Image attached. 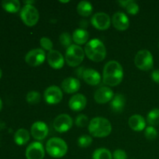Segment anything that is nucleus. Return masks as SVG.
<instances>
[{
    "label": "nucleus",
    "mask_w": 159,
    "mask_h": 159,
    "mask_svg": "<svg viewBox=\"0 0 159 159\" xmlns=\"http://www.w3.org/2000/svg\"><path fill=\"white\" fill-rule=\"evenodd\" d=\"M124 78V70L122 66L116 61L107 62L102 71V81L109 86L119 85Z\"/></svg>",
    "instance_id": "1"
},
{
    "label": "nucleus",
    "mask_w": 159,
    "mask_h": 159,
    "mask_svg": "<svg viewBox=\"0 0 159 159\" xmlns=\"http://www.w3.org/2000/svg\"><path fill=\"white\" fill-rule=\"evenodd\" d=\"M89 131L95 138H106L111 133L112 125L107 119L98 116L93 118L89 122Z\"/></svg>",
    "instance_id": "2"
},
{
    "label": "nucleus",
    "mask_w": 159,
    "mask_h": 159,
    "mask_svg": "<svg viewBox=\"0 0 159 159\" xmlns=\"http://www.w3.org/2000/svg\"><path fill=\"white\" fill-rule=\"evenodd\" d=\"M85 54L90 60L95 62H100L105 59L107 50L105 45L98 39H93L85 46Z\"/></svg>",
    "instance_id": "3"
},
{
    "label": "nucleus",
    "mask_w": 159,
    "mask_h": 159,
    "mask_svg": "<svg viewBox=\"0 0 159 159\" xmlns=\"http://www.w3.org/2000/svg\"><path fill=\"white\" fill-rule=\"evenodd\" d=\"M46 151L53 158H60L68 152V145L61 138H52L47 142Z\"/></svg>",
    "instance_id": "4"
},
{
    "label": "nucleus",
    "mask_w": 159,
    "mask_h": 159,
    "mask_svg": "<svg viewBox=\"0 0 159 159\" xmlns=\"http://www.w3.org/2000/svg\"><path fill=\"white\" fill-rule=\"evenodd\" d=\"M85 51L77 44H71L68 47L65 53V61L71 67H77L83 61Z\"/></svg>",
    "instance_id": "5"
},
{
    "label": "nucleus",
    "mask_w": 159,
    "mask_h": 159,
    "mask_svg": "<svg viewBox=\"0 0 159 159\" xmlns=\"http://www.w3.org/2000/svg\"><path fill=\"white\" fill-rule=\"evenodd\" d=\"M134 64L137 68L142 71H148L153 68L154 59L152 53L148 50H141L134 57Z\"/></svg>",
    "instance_id": "6"
},
{
    "label": "nucleus",
    "mask_w": 159,
    "mask_h": 159,
    "mask_svg": "<svg viewBox=\"0 0 159 159\" xmlns=\"http://www.w3.org/2000/svg\"><path fill=\"white\" fill-rule=\"evenodd\" d=\"M38 10L33 5H25L20 11V17L25 25L34 26L39 20Z\"/></svg>",
    "instance_id": "7"
},
{
    "label": "nucleus",
    "mask_w": 159,
    "mask_h": 159,
    "mask_svg": "<svg viewBox=\"0 0 159 159\" xmlns=\"http://www.w3.org/2000/svg\"><path fill=\"white\" fill-rule=\"evenodd\" d=\"M46 58V54L41 48H37L30 51L25 56V61L32 67L42 65Z\"/></svg>",
    "instance_id": "8"
},
{
    "label": "nucleus",
    "mask_w": 159,
    "mask_h": 159,
    "mask_svg": "<svg viewBox=\"0 0 159 159\" xmlns=\"http://www.w3.org/2000/svg\"><path fill=\"white\" fill-rule=\"evenodd\" d=\"M73 120L68 114H60L54 119L53 125L55 130L58 133H65L71 128Z\"/></svg>",
    "instance_id": "9"
},
{
    "label": "nucleus",
    "mask_w": 159,
    "mask_h": 159,
    "mask_svg": "<svg viewBox=\"0 0 159 159\" xmlns=\"http://www.w3.org/2000/svg\"><path fill=\"white\" fill-rule=\"evenodd\" d=\"M43 97L48 104H57L62 100L63 93L58 86L51 85L45 90Z\"/></svg>",
    "instance_id": "10"
},
{
    "label": "nucleus",
    "mask_w": 159,
    "mask_h": 159,
    "mask_svg": "<svg viewBox=\"0 0 159 159\" xmlns=\"http://www.w3.org/2000/svg\"><path fill=\"white\" fill-rule=\"evenodd\" d=\"M91 23L95 28L99 30H105L108 29L111 23V20L108 14L105 12H97L93 16Z\"/></svg>",
    "instance_id": "11"
},
{
    "label": "nucleus",
    "mask_w": 159,
    "mask_h": 159,
    "mask_svg": "<svg viewBox=\"0 0 159 159\" xmlns=\"http://www.w3.org/2000/svg\"><path fill=\"white\" fill-rule=\"evenodd\" d=\"M31 135L34 139L37 141H42L48 137L49 130L45 123L41 121H37L31 126Z\"/></svg>",
    "instance_id": "12"
},
{
    "label": "nucleus",
    "mask_w": 159,
    "mask_h": 159,
    "mask_svg": "<svg viewBox=\"0 0 159 159\" xmlns=\"http://www.w3.org/2000/svg\"><path fill=\"white\" fill-rule=\"evenodd\" d=\"M44 155V148L40 142L31 143L26 150V159H43Z\"/></svg>",
    "instance_id": "13"
},
{
    "label": "nucleus",
    "mask_w": 159,
    "mask_h": 159,
    "mask_svg": "<svg viewBox=\"0 0 159 159\" xmlns=\"http://www.w3.org/2000/svg\"><path fill=\"white\" fill-rule=\"evenodd\" d=\"M114 97L113 90L109 87H101L94 94V99L97 103L104 104L110 102Z\"/></svg>",
    "instance_id": "14"
},
{
    "label": "nucleus",
    "mask_w": 159,
    "mask_h": 159,
    "mask_svg": "<svg viewBox=\"0 0 159 159\" xmlns=\"http://www.w3.org/2000/svg\"><path fill=\"white\" fill-rule=\"evenodd\" d=\"M113 26L120 31H124L128 29L130 26L128 17L122 12H118L113 14L112 17Z\"/></svg>",
    "instance_id": "15"
},
{
    "label": "nucleus",
    "mask_w": 159,
    "mask_h": 159,
    "mask_svg": "<svg viewBox=\"0 0 159 159\" xmlns=\"http://www.w3.org/2000/svg\"><path fill=\"white\" fill-rule=\"evenodd\" d=\"M48 61L50 66L54 69H61L64 66L65 59L61 53L56 50H52L48 52Z\"/></svg>",
    "instance_id": "16"
},
{
    "label": "nucleus",
    "mask_w": 159,
    "mask_h": 159,
    "mask_svg": "<svg viewBox=\"0 0 159 159\" xmlns=\"http://www.w3.org/2000/svg\"><path fill=\"white\" fill-rule=\"evenodd\" d=\"M87 104V99L82 94H75L70 99L68 106L73 111L79 112L85 109Z\"/></svg>",
    "instance_id": "17"
},
{
    "label": "nucleus",
    "mask_w": 159,
    "mask_h": 159,
    "mask_svg": "<svg viewBox=\"0 0 159 159\" xmlns=\"http://www.w3.org/2000/svg\"><path fill=\"white\" fill-rule=\"evenodd\" d=\"M80 81L75 78H67L61 82V89L65 93L68 94H72L78 92L80 89Z\"/></svg>",
    "instance_id": "18"
},
{
    "label": "nucleus",
    "mask_w": 159,
    "mask_h": 159,
    "mask_svg": "<svg viewBox=\"0 0 159 159\" xmlns=\"http://www.w3.org/2000/svg\"><path fill=\"white\" fill-rule=\"evenodd\" d=\"M82 79L90 85H97L101 81V76L98 71L92 68L85 69L82 74Z\"/></svg>",
    "instance_id": "19"
},
{
    "label": "nucleus",
    "mask_w": 159,
    "mask_h": 159,
    "mask_svg": "<svg viewBox=\"0 0 159 159\" xmlns=\"http://www.w3.org/2000/svg\"><path fill=\"white\" fill-rule=\"evenodd\" d=\"M128 124L130 128L134 131H141L145 128L146 122L142 116L138 114L133 115L128 120Z\"/></svg>",
    "instance_id": "20"
},
{
    "label": "nucleus",
    "mask_w": 159,
    "mask_h": 159,
    "mask_svg": "<svg viewBox=\"0 0 159 159\" xmlns=\"http://www.w3.org/2000/svg\"><path fill=\"white\" fill-rule=\"evenodd\" d=\"M126 104L125 96L122 94H117L113 98L110 102V108L115 113H121Z\"/></svg>",
    "instance_id": "21"
},
{
    "label": "nucleus",
    "mask_w": 159,
    "mask_h": 159,
    "mask_svg": "<svg viewBox=\"0 0 159 159\" xmlns=\"http://www.w3.org/2000/svg\"><path fill=\"white\" fill-rule=\"evenodd\" d=\"M89 34L88 31L82 28L76 29L72 34V40L78 45H82L86 43L89 40Z\"/></svg>",
    "instance_id": "22"
},
{
    "label": "nucleus",
    "mask_w": 159,
    "mask_h": 159,
    "mask_svg": "<svg viewBox=\"0 0 159 159\" xmlns=\"http://www.w3.org/2000/svg\"><path fill=\"white\" fill-rule=\"evenodd\" d=\"M30 141V133L24 128H20L14 134V141L18 145H24Z\"/></svg>",
    "instance_id": "23"
},
{
    "label": "nucleus",
    "mask_w": 159,
    "mask_h": 159,
    "mask_svg": "<svg viewBox=\"0 0 159 159\" xmlns=\"http://www.w3.org/2000/svg\"><path fill=\"white\" fill-rule=\"evenodd\" d=\"M2 7L8 12L15 13L20 9V2L18 0H4L2 2Z\"/></svg>",
    "instance_id": "24"
},
{
    "label": "nucleus",
    "mask_w": 159,
    "mask_h": 159,
    "mask_svg": "<svg viewBox=\"0 0 159 159\" xmlns=\"http://www.w3.org/2000/svg\"><path fill=\"white\" fill-rule=\"evenodd\" d=\"M93 8L91 3L87 1H82L77 6V12L80 16L84 17L89 16L92 14Z\"/></svg>",
    "instance_id": "25"
},
{
    "label": "nucleus",
    "mask_w": 159,
    "mask_h": 159,
    "mask_svg": "<svg viewBox=\"0 0 159 159\" xmlns=\"http://www.w3.org/2000/svg\"><path fill=\"white\" fill-rule=\"evenodd\" d=\"M119 4L121 5L122 7H124L130 15H136L139 12V6L138 3L135 2L133 0H128V1H119Z\"/></svg>",
    "instance_id": "26"
},
{
    "label": "nucleus",
    "mask_w": 159,
    "mask_h": 159,
    "mask_svg": "<svg viewBox=\"0 0 159 159\" xmlns=\"http://www.w3.org/2000/svg\"><path fill=\"white\" fill-rule=\"evenodd\" d=\"M93 159H113V155L108 149L101 148L93 152Z\"/></svg>",
    "instance_id": "27"
},
{
    "label": "nucleus",
    "mask_w": 159,
    "mask_h": 159,
    "mask_svg": "<svg viewBox=\"0 0 159 159\" xmlns=\"http://www.w3.org/2000/svg\"><path fill=\"white\" fill-rule=\"evenodd\" d=\"M147 122L151 126H156L159 124V109H153L147 115Z\"/></svg>",
    "instance_id": "28"
},
{
    "label": "nucleus",
    "mask_w": 159,
    "mask_h": 159,
    "mask_svg": "<svg viewBox=\"0 0 159 159\" xmlns=\"http://www.w3.org/2000/svg\"><path fill=\"white\" fill-rule=\"evenodd\" d=\"M26 101L29 104L34 105V104L38 103L40 101V94L39 92L37 91H30L27 93L26 97Z\"/></svg>",
    "instance_id": "29"
},
{
    "label": "nucleus",
    "mask_w": 159,
    "mask_h": 159,
    "mask_svg": "<svg viewBox=\"0 0 159 159\" xmlns=\"http://www.w3.org/2000/svg\"><path fill=\"white\" fill-rule=\"evenodd\" d=\"M92 143H93V138L89 135L84 134L78 139V145L82 148L89 147Z\"/></svg>",
    "instance_id": "30"
},
{
    "label": "nucleus",
    "mask_w": 159,
    "mask_h": 159,
    "mask_svg": "<svg viewBox=\"0 0 159 159\" xmlns=\"http://www.w3.org/2000/svg\"><path fill=\"white\" fill-rule=\"evenodd\" d=\"M59 41L61 45L64 47H70L72 42V37L68 33H63L59 37Z\"/></svg>",
    "instance_id": "31"
},
{
    "label": "nucleus",
    "mask_w": 159,
    "mask_h": 159,
    "mask_svg": "<svg viewBox=\"0 0 159 159\" xmlns=\"http://www.w3.org/2000/svg\"><path fill=\"white\" fill-rule=\"evenodd\" d=\"M158 131L156 129L152 126L148 127L144 130V136L148 140H155L158 137Z\"/></svg>",
    "instance_id": "32"
},
{
    "label": "nucleus",
    "mask_w": 159,
    "mask_h": 159,
    "mask_svg": "<svg viewBox=\"0 0 159 159\" xmlns=\"http://www.w3.org/2000/svg\"><path fill=\"white\" fill-rule=\"evenodd\" d=\"M40 44L43 49L46 51H51L53 50V43L48 37H42L40 40Z\"/></svg>",
    "instance_id": "33"
},
{
    "label": "nucleus",
    "mask_w": 159,
    "mask_h": 159,
    "mask_svg": "<svg viewBox=\"0 0 159 159\" xmlns=\"http://www.w3.org/2000/svg\"><path fill=\"white\" fill-rule=\"evenodd\" d=\"M76 126L79 127H85L89 125V120L87 116L84 114H80L75 119Z\"/></svg>",
    "instance_id": "34"
},
{
    "label": "nucleus",
    "mask_w": 159,
    "mask_h": 159,
    "mask_svg": "<svg viewBox=\"0 0 159 159\" xmlns=\"http://www.w3.org/2000/svg\"><path fill=\"white\" fill-rule=\"evenodd\" d=\"M113 159H127V155L124 151L121 149H117L113 154Z\"/></svg>",
    "instance_id": "35"
},
{
    "label": "nucleus",
    "mask_w": 159,
    "mask_h": 159,
    "mask_svg": "<svg viewBox=\"0 0 159 159\" xmlns=\"http://www.w3.org/2000/svg\"><path fill=\"white\" fill-rule=\"evenodd\" d=\"M152 79L156 83L159 84V69L155 70L152 73Z\"/></svg>",
    "instance_id": "36"
},
{
    "label": "nucleus",
    "mask_w": 159,
    "mask_h": 159,
    "mask_svg": "<svg viewBox=\"0 0 159 159\" xmlns=\"http://www.w3.org/2000/svg\"><path fill=\"white\" fill-rule=\"evenodd\" d=\"M84 68H78L77 70H76V75H77V76H79V77H82V74H83V71H84V70L85 69H83Z\"/></svg>",
    "instance_id": "37"
},
{
    "label": "nucleus",
    "mask_w": 159,
    "mask_h": 159,
    "mask_svg": "<svg viewBox=\"0 0 159 159\" xmlns=\"http://www.w3.org/2000/svg\"><path fill=\"white\" fill-rule=\"evenodd\" d=\"M34 2H35L34 1H23V3H24L25 5H32L34 4Z\"/></svg>",
    "instance_id": "38"
},
{
    "label": "nucleus",
    "mask_w": 159,
    "mask_h": 159,
    "mask_svg": "<svg viewBox=\"0 0 159 159\" xmlns=\"http://www.w3.org/2000/svg\"><path fill=\"white\" fill-rule=\"evenodd\" d=\"M2 101L0 99V111L2 110Z\"/></svg>",
    "instance_id": "39"
},
{
    "label": "nucleus",
    "mask_w": 159,
    "mask_h": 159,
    "mask_svg": "<svg viewBox=\"0 0 159 159\" xmlns=\"http://www.w3.org/2000/svg\"><path fill=\"white\" fill-rule=\"evenodd\" d=\"M2 71L1 68H0V79L2 78Z\"/></svg>",
    "instance_id": "40"
},
{
    "label": "nucleus",
    "mask_w": 159,
    "mask_h": 159,
    "mask_svg": "<svg viewBox=\"0 0 159 159\" xmlns=\"http://www.w3.org/2000/svg\"><path fill=\"white\" fill-rule=\"evenodd\" d=\"M69 1H60V2H62V3H67Z\"/></svg>",
    "instance_id": "41"
},
{
    "label": "nucleus",
    "mask_w": 159,
    "mask_h": 159,
    "mask_svg": "<svg viewBox=\"0 0 159 159\" xmlns=\"http://www.w3.org/2000/svg\"><path fill=\"white\" fill-rule=\"evenodd\" d=\"M158 46H159V44H158Z\"/></svg>",
    "instance_id": "42"
}]
</instances>
